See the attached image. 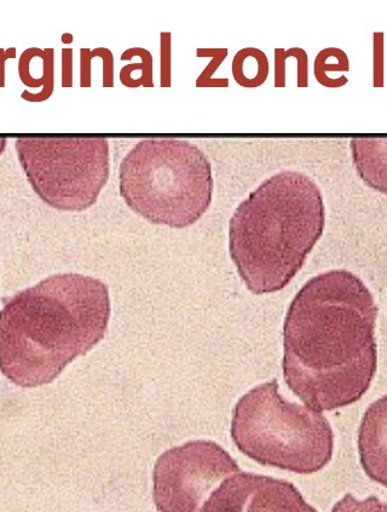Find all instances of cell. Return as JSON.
Returning a JSON list of instances; mask_svg holds the SVG:
<instances>
[{
  "label": "cell",
  "instance_id": "1",
  "mask_svg": "<svg viewBox=\"0 0 387 512\" xmlns=\"http://www.w3.org/2000/svg\"><path fill=\"white\" fill-rule=\"evenodd\" d=\"M378 307L348 270L315 276L291 303L283 326V377L315 412L355 404L377 372Z\"/></svg>",
  "mask_w": 387,
  "mask_h": 512
},
{
  "label": "cell",
  "instance_id": "2",
  "mask_svg": "<svg viewBox=\"0 0 387 512\" xmlns=\"http://www.w3.org/2000/svg\"><path fill=\"white\" fill-rule=\"evenodd\" d=\"M108 287L82 274H57L5 303L0 312V371L19 387L54 382L106 336Z\"/></svg>",
  "mask_w": 387,
  "mask_h": 512
},
{
  "label": "cell",
  "instance_id": "3",
  "mask_svg": "<svg viewBox=\"0 0 387 512\" xmlns=\"http://www.w3.org/2000/svg\"><path fill=\"white\" fill-rule=\"evenodd\" d=\"M321 189L298 171L265 180L242 201L229 224V250L240 278L254 295L291 283L323 234Z\"/></svg>",
  "mask_w": 387,
  "mask_h": 512
},
{
  "label": "cell",
  "instance_id": "4",
  "mask_svg": "<svg viewBox=\"0 0 387 512\" xmlns=\"http://www.w3.org/2000/svg\"><path fill=\"white\" fill-rule=\"evenodd\" d=\"M121 197L144 220L158 226H193L213 198L212 165L198 146L175 138H147L121 160Z\"/></svg>",
  "mask_w": 387,
  "mask_h": 512
},
{
  "label": "cell",
  "instance_id": "5",
  "mask_svg": "<svg viewBox=\"0 0 387 512\" xmlns=\"http://www.w3.org/2000/svg\"><path fill=\"white\" fill-rule=\"evenodd\" d=\"M231 437L254 462L296 474H315L333 456V430L326 417L283 398L276 379L242 396Z\"/></svg>",
  "mask_w": 387,
  "mask_h": 512
},
{
  "label": "cell",
  "instance_id": "6",
  "mask_svg": "<svg viewBox=\"0 0 387 512\" xmlns=\"http://www.w3.org/2000/svg\"><path fill=\"white\" fill-rule=\"evenodd\" d=\"M15 148L33 191L56 210H88L107 186L111 154L105 137H21Z\"/></svg>",
  "mask_w": 387,
  "mask_h": 512
},
{
  "label": "cell",
  "instance_id": "7",
  "mask_svg": "<svg viewBox=\"0 0 387 512\" xmlns=\"http://www.w3.org/2000/svg\"><path fill=\"white\" fill-rule=\"evenodd\" d=\"M238 463L212 441H192L161 454L154 468V502L160 512H202Z\"/></svg>",
  "mask_w": 387,
  "mask_h": 512
},
{
  "label": "cell",
  "instance_id": "8",
  "mask_svg": "<svg viewBox=\"0 0 387 512\" xmlns=\"http://www.w3.org/2000/svg\"><path fill=\"white\" fill-rule=\"evenodd\" d=\"M202 512H317L292 483L250 473L230 476Z\"/></svg>",
  "mask_w": 387,
  "mask_h": 512
},
{
  "label": "cell",
  "instance_id": "9",
  "mask_svg": "<svg viewBox=\"0 0 387 512\" xmlns=\"http://www.w3.org/2000/svg\"><path fill=\"white\" fill-rule=\"evenodd\" d=\"M358 451L366 474L387 487V395L369 406L363 416Z\"/></svg>",
  "mask_w": 387,
  "mask_h": 512
},
{
  "label": "cell",
  "instance_id": "10",
  "mask_svg": "<svg viewBox=\"0 0 387 512\" xmlns=\"http://www.w3.org/2000/svg\"><path fill=\"white\" fill-rule=\"evenodd\" d=\"M355 169L366 186L387 195V137H358L350 143Z\"/></svg>",
  "mask_w": 387,
  "mask_h": 512
},
{
  "label": "cell",
  "instance_id": "11",
  "mask_svg": "<svg viewBox=\"0 0 387 512\" xmlns=\"http://www.w3.org/2000/svg\"><path fill=\"white\" fill-rule=\"evenodd\" d=\"M231 72L235 82L244 88H259L269 77L268 57L261 49H242L234 57Z\"/></svg>",
  "mask_w": 387,
  "mask_h": 512
},
{
  "label": "cell",
  "instance_id": "12",
  "mask_svg": "<svg viewBox=\"0 0 387 512\" xmlns=\"http://www.w3.org/2000/svg\"><path fill=\"white\" fill-rule=\"evenodd\" d=\"M140 61L123 67L120 71V82L127 88H153V56L147 49L135 48Z\"/></svg>",
  "mask_w": 387,
  "mask_h": 512
},
{
  "label": "cell",
  "instance_id": "13",
  "mask_svg": "<svg viewBox=\"0 0 387 512\" xmlns=\"http://www.w3.org/2000/svg\"><path fill=\"white\" fill-rule=\"evenodd\" d=\"M42 49L31 48L25 51L20 57V62L26 63L27 66L36 69V77H34L31 88H42L38 94H31V92L23 91L22 99L30 102H43L49 100L54 92L53 80H48L38 73V63L40 60Z\"/></svg>",
  "mask_w": 387,
  "mask_h": 512
},
{
  "label": "cell",
  "instance_id": "14",
  "mask_svg": "<svg viewBox=\"0 0 387 512\" xmlns=\"http://www.w3.org/2000/svg\"><path fill=\"white\" fill-rule=\"evenodd\" d=\"M350 69L348 55L337 48L322 50L315 60V77L317 82L326 86L328 72H346Z\"/></svg>",
  "mask_w": 387,
  "mask_h": 512
},
{
  "label": "cell",
  "instance_id": "15",
  "mask_svg": "<svg viewBox=\"0 0 387 512\" xmlns=\"http://www.w3.org/2000/svg\"><path fill=\"white\" fill-rule=\"evenodd\" d=\"M228 53V49L225 48H200L196 51L198 57H212L209 65H207L204 71L200 74L198 80H196V86H198V88H228L229 79L213 78V74L217 72L219 66H221L223 61L227 59Z\"/></svg>",
  "mask_w": 387,
  "mask_h": 512
},
{
  "label": "cell",
  "instance_id": "16",
  "mask_svg": "<svg viewBox=\"0 0 387 512\" xmlns=\"http://www.w3.org/2000/svg\"><path fill=\"white\" fill-rule=\"evenodd\" d=\"M332 512H387V504L380 502L377 497L357 500L352 494L346 496L334 505Z\"/></svg>",
  "mask_w": 387,
  "mask_h": 512
},
{
  "label": "cell",
  "instance_id": "17",
  "mask_svg": "<svg viewBox=\"0 0 387 512\" xmlns=\"http://www.w3.org/2000/svg\"><path fill=\"white\" fill-rule=\"evenodd\" d=\"M171 33L160 34V85L170 88L172 73Z\"/></svg>",
  "mask_w": 387,
  "mask_h": 512
},
{
  "label": "cell",
  "instance_id": "18",
  "mask_svg": "<svg viewBox=\"0 0 387 512\" xmlns=\"http://www.w3.org/2000/svg\"><path fill=\"white\" fill-rule=\"evenodd\" d=\"M384 85V34H374V86L383 88Z\"/></svg>",
  "mask_w": 387,
  "mask_h": 512
},
{
  "label": "cell",
  "instance_id": "19",
  "mask_svg": "<svg viewBox=\"0 0 387 512\" xmlns=\"http://www.w3.org/2000/svg\"><path fill=\"white\" fill-rule=\"evenodd\" d=\"M73 85V50H62V86L72 88Z\"/></svg>",
  "mask_w": 387,
  "mask_h": 512
},
{
  "label": "cell",
  "instance_id": "20",
  "mask_svg": "<svg viewBox=\"0 0 387 512\" xmlns=\"http://www.w3.org/2000/svg\"><path fill=\"white\" fill-rule=\"evenodd\" d=\"M16 49L10 48L7 50L0 49V88L5 86V62L10 59H15Z\"/></svg>",
  "mask_w": 387,
  "mask_h": 512
},
{
  "label": "cell",
  "instance_id": "21",
  "mask_svg": "<svg viewBox=\"0 0 387 512\" xmlns=\"http://www.w3.org/2000/svg\"><path fill=\"white\" fill-rule=\"evenodd\" d=\"M7 146H8L7 138L0 137V155H2L4 153L5 149H7Z\"/></svg>",
  "mask_w": 387,
  "mask_h": 512
},
{
  "label": "cell",
  "instance_id": "22",
  "mask_svg": "<svg viewBox=\"0 0 387 512\" xmlns=\"http://www.w3.org/2000/svg\"><path fill=\"white\" fill-rule=\"evenodd\" d=\"M62 42L67 44V43H72L73 42V36L72 34H63L62 36Z\"/></svg>",
  "mask_w": 387,
  "mask_h": 512
}]
</instances>
